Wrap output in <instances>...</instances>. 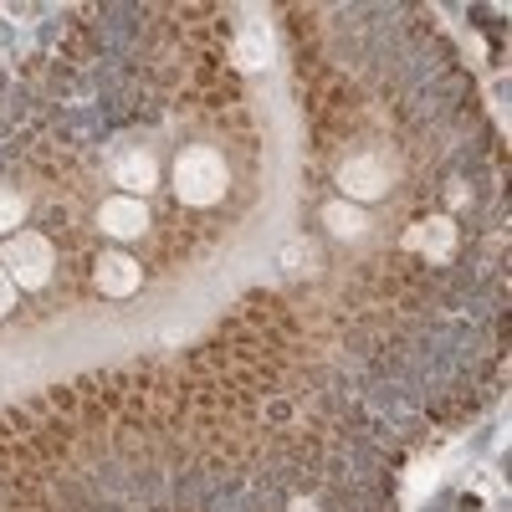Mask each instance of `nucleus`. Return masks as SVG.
Listing matches in <instances>:
<instances>
[{
    "label": "nucleus",
    "instance_id": "0eeeda50",
    "mask_svg": "<svg viewBox=\"0 0 512 512\" xmlns=\"http://www.w3.org/2000/svg\"><path fill=\"white\" fill-rule=\"evenodd\" d=\"M410 251H420L425 262H446V256L456 251V226L446 216H431V221H420L410 231Z\"/></svg>",
    "mask_w": 512,
    "mask_h": 512
},
{
    "label": "nucleus",
    "instance_id": "f257e3e1",
    "mask_svg": "<svg viewBox=\"0 0 512 512\" xmlns=\"http://www.w3.org/2000/svg\"><path fill=\"white\" fill-rule=\"evenodd\" d=\"M231 185V169L216 149H185L175 159V195L185 205H216Z\"/></svg>",
    "mask_w": 512,
    "mask_h": 512
},
{
    "label": "nucleus",
    "instance_id": "7ed1b4c3",
    "mask_svg": "<svg viewBox=\"0 0 512 512\" xmlns=\"http://www.w3.org/2000/svg\"><path fill=\"white\" fill-rule=\"evenodd\" d=\"M338 190H344L349 205L379 200L384 190H390V164H384L379 154H354V159L338 164Z\"/></svg>",
    "mask_w": 512,
    "mask_h": 512
},
{
    "label": "nucleus",
    "instance_id": "423d86ee",
    "mask_svg": "<svg viewBox=\"0 0 512 512\" xmlns=\"http://www.w3.org/2000/svg\"><path fill=\"white\" fill-rule=\"evenodd\" d=\"M113 180L139 200L144 190H154V185H159V164H154V154H144V149H128V154H118V159H113Z\"/></svg>",
    "mask_w": 512,
    "mask_h": 512
},
{
    "label": "nucleus",
    "instance_id": "39448f33",
    "mask_svg": "<svg viewBox=\"0 0 512 512\" xmlns=\"http://www.w3.org/2000/svg\"><path fill=\"white\" fill-rule=\"evenodd\" d=\"M139 262L134 256H123V251H103L98 256V267H93V282H98V292H108V297H128V292H139Z\"/></svg>",
    "mask_w": 512,
    "mask_h": 512
},
{
    "label": "nucleus",
    "instance_id": "9d476101",
    "mask_svg": "<svg viewBox=\"0 0 512 512\" xmlns=\"http://www.w3.org/2000/svg\"><path fill=\"white\" fill-rule=\"evenodd\" d=\"M21 216H26V200L16 190H0V231H16Z\"/></svg>",
    "mask_w": 512,
    "mask_h": 512
},
{
    "label": "nucleus",
    "instance_id": "f03ea898",
    "mask_svg": "<svg viewBox=\"0 0 512 512\" xmlns=\"http://www.w3.org/2000/svg\"><path fill=\"white\" fill-rule=\"evenodd\" d=\"M0 267L16 287H47L52 277V241L47 236H11L0 251Z\"/></svg>",
    "mask_w": 512,
    "mask_h": 512
},
{
    "label": "nucleus",
    "instance_id": "1a4fd4ad",
    "mask_svg": "<svg viewBox=\"0 0 512 512\" xmlns=\"http://www.w3.org/2000/svg\"><path fill=\"white\" fill-rule=\"evenodd\" d=\"M267 57H272V41H267V31H262V26H251V31H241V36H236V67L262 72V67H267Z\"/></svg>",
    "mask_w": 512,
    "mask_h": 512
},
{
    "label": "nucleus",
    "instance_id": "9b49d317",
    "mask_svg": "<svg viewBox=\"0 0 512 512\" xmlns=\"http://www.w3.org/2000/svg\"><path fill=\"white\" fill-rule=\"evenodd\" d=\"M11 303H16V282L6 277V267H0V318L11 313Z\"/></svg>",
    "mask_w": 512,
    "mask_h": 512
},
{
    "label": "nucleus",
    "instance_id": "6e6552de",
    "mask_svg": "<svg viewBox=\"0 0 512 512\" xmlns=\"http://www.w3.org/2000/svg\"><path fill=\"white\" fill-rule=\"evenodd\" d=\"M323 226L338 236V241H359L369 231V216H364V205H349V200H328L323 205Z\"/></svg>",
    "mask_w": 512,
    "mask_h": 512
},
{
    "label": "nucleus",
    "instance_id": "20e7f679",
    "mask_svg": "<svg viewBox=\"0 0 512 512\" xmlns=\"http://www.w3.org/2000/svg\"><path fill=\"white\" fill-rule=\"evenodd\" d=\"M98 226H103L108 236H118V241H134V236L149 231V210H144V200H134V195H113V200H103V210H98Z\"/></svg>",
    "mask_w": 512,
    "mask_h": 512
}]
</instances>
